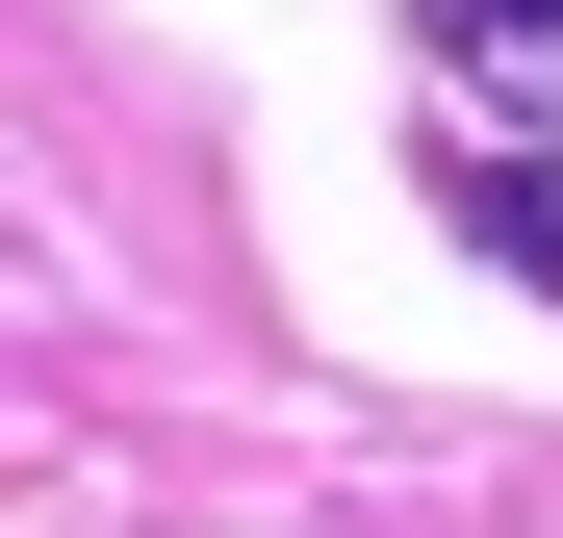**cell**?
I'll return each mask as SVG.
<instances>
[{
  "label": "cell",
  "mask_w": 563,
  "mask_h": 538,
  "mask_svg": "<svg viewBox=\"0 0 563 538\" xmlns=\"http://www.w3.org/2000/svg\"><path fill=\"white\" fill-rule=\"evenodd\" d=\"M410 52L461 129H563V0H410Z\"/></svg>",
  "instance_id": "1"
},
{
  "label": "cell",
  "mask_w": 563,
  "mask_h": 538,
  "mask_svg": "<svg viewBox=\"0 0 563 538\" xmlns=\"http://www.w3.org/2000/svg\"><path fill=\"white\" fill-rule=\"evenodd\" d=\"M461 231H487L512 283L563 308V129H487V154H461Z\"/></svg>",
  "instance_id": "2"
}]
</instances>
